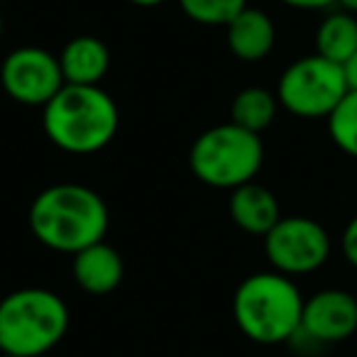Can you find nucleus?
<instances>
[{"mask_svg": "<svg viewBox=\"0 0 357 357\" xmlns=\"http://www.w3.org/2000/svg\"><path fill=\"white\" fill-rule=\"evenodd\" d=\"M27 223L37 243L56 252L76 255L105 240L110 213L98 191L84 184H54L35 196Z\"/></svg>", "mask_w": 357, "mask_h": 357, "instance_id": "nucleus-1", "label": "nucleus"}, {"mask_svg": "<svg viewBox=\"0 0 357 357\" xmlns=\"http://www.w3.org/2000/svg\"><path fill=\"white\" fill-rule=\"evenodd\" d=\"M42 128L50 142L61 152H100L118 135V103L100 86L64 84L42 108Z\"/></svg>", "mask_w": 357, "mask_h": 357, "instance_id": "nucleus-2", "label": "nucleus"}, {"mask_svg": "<svg viewBox=\"0 0 357 357\" xmlns=\"http://www.w3.org/2000/svg\"><path fill=\"white\" fill-rule=\"evenodd\" d=\"M303 301L301 289L287 274L274 269L250 274L235 289V326L257 345H282L301 331Z\"/></svg>", "mask_w": 357, "mask_h": 357, "instance_id": "nucleus-3", "label": "nucleus"}, {"mask_svg": "<svg viewBox=\"0 0 357 357\" xmlns=\"http://www.w3.org/2000/svg\"><path fill=\"white\" fill-rule=\"evenodd\" d=\"M69 306L50 289L27 287L0 301V352L13 357H42L64 340Z\"/></svg>", "mask_w": 357, "mask_h": 357, "instance_id": "nucleus-4", "label": "nucleus"}, {"mask_svg": "<svg viewBox=\"0 0 357 357\" xmlns=\"http://www.w3.org/2000/svg\"><path fill=\"white\" fill-rule=\"evenodd\" d=\"M264 164V144L257 132L223 123L194 139L189 167L201 184L213 189H238L255 181Z\"/></svg>", "mask_w": 357, "mask_h": 357, "instance_id": "nucleus-5", "label": "nucleus"}, {"mask_svg": "<svg viewBox=\"0 0 357 357\" xmlns=\"http://www.w3.org/2000/svg\"><path fill=\"white\" fill-rule=\"evenodd\" d=\"M347 84L342 66L321 54H308L284 69L277 84V98L296 118H328L345 98Z\"/></svg>", "mask_w": 357, "mask_h": 357, "instance_id": "nucleus-6", "label": "nucleus"}, {"mask_svg": "<svg viewBox=\"0 0 357 357\" xmlns=\"http://www.w3.org/2000/svg\"><path fill=\"white\" fill-rule=\"evenodd\" d=\"M264 255L274 272L301 277L321 269L331 257V235L318 220L287 215L264 235Z\"/></svg>", "mask_w": 357, "mask_h": 357, "instance_id": "nucleus-7", "label": "nucleus"}, {"mask_svg": "<svg viewBox=\"0 0 357 357\" xmlns=\"http://www.w3.org/2000/svg\"><path fill=\"white\" fill-rule=\"evenodd\" d=\"M0 84L15 103L45 108L64 86L59 56L42 47H17L0 64Z\"/></svg>", "mask_w": 357, "mask_h": 357, "instance_id": "nucleus-8", "label": "nucleus"}, {"mask_svg": "<svg viewBox=\"0 0 357 357\" xmlns=\"http://www.w3.org/2000/svg\"><path fill=\"white\" fill-rule=\"evenodd\" d=\"M357 333V296L345 289H321L303 301L301 331L313 345L342 342ZM294 337V340H296Z\"/></svg>", "mask_w": 357, "mask_h": 357, "instance_id": "nucleus-9", "label": "nucleus"}, {"mask_svg": "<svg viewBox=\"0 0 357 357\" xmlns=\"http://www.w3.org/2000/svg\"><path fill=\"white\" fill-rule=\"evenodd\" d=\"M74 282L91 296H105L115 291L125 277V264L120 252L105 240L93 243L89 248L79 250L71 262Z\"/></svg>", "mask_w": 357, "mask_h": 357, "instance_id": "nucleus-10", "label": "nucleus"}, {"mask_svg": "<svg viewBox=\"0 0 357 357\" xmlns=\"http://www.w3.org/2000/svg\"><path fill=\"white\" fill-rule=\"evenodd\" d=\"M228 211L240 230L250 235H259V238H264L282 218L277 196L257 181H250V184L230 191Z\"/></svg>", "mask_w": 357, "mask_h": 357, "instance_id": "nucleus-11", "label": "nucleus"}, {"mask_svg": "<svg viewBox=\"0 0 357 357\" xmlns=\"http://www.w3.org/2000/svg\"><path fill=\"white\" fill-rule=\"evenodd\" d=\"M225 40L228 50L238 56L240 61H262L269 56L277 42V27L272 17L259 8H245L228 27H225Z\"/></svg>", "mask_w": 357, "mask_h": 357, "instance_id": "nucleus-12", "label": "nucleus"}, {"mask_svg": "<svg viewBox=\"0 0 357 357\" xmlns=\"http://www.w3.org/2000/svg\"><path fill=\"white\" fill-rule=\"evenodd\" d=\"M64 84L98 86L110 69V50L93 35H79L64 45L59 54Z\"/></svg>", "mask_w": 357, "mask_h": 357, "instance_id": "nucleus-13", "label": "nucleus"}, {"mask_svg": "<svg viewBox=\"0 0 357 357\" xmlns=\"http://www.w3.org/2000/svg\"><path fill=\"white\" fill-rule=\"evenodd\" d=\"M357 52V15L347 10L328 13L316 30V54L345 64Z\"/></svg>", "mask_w": 357, "mask_h": 357, "instance_id": "nucleus-14", "label": "nucleus"}, {"mask_svg": "<svg viewBox=\"0 0 357 357\" xmlns=\"http://www.w3.org/2000/svg\"><path fill=\"white\" fill-rule=\"evenodd\" d=\"M279 110L277 93L262 89V86H250L243 89L230 103V123L250 130V132L262 135L274 123Z\"/></svg>", "mask_w": 357, "mask_h": 357, "instance_id": "nucleus-15", "label": "nucleus"}, {"mask_svg": "<svg viewBox=\"0 0 357 357\" xmlns=\"http://www.w3.org/2000/svg\"><path fill=\"white\" fill-rule=\"evenodd\" d=\"M328 135L337 149L357 159V91H347L345 98L328 115Z\"/></svg>", "mask_w": 357, "mask_h": 357, "instance_id": "nucleus-16", "label": "nucleus"}, {"mask_svg": "<svg viewBox=\"0 0 357 357\" xmlns=\"http://www.w3.org/2000/svg\"><path fill=\"white\" fill-rule=\"evenodd\" d=\"M189 20L206 27H228L248 8V0H178Z\"/></svg>", "mask_w": 357, "mask_h": 357, "instance_id": "nucleus-17", "label": "nucleus"}, {"mask_svg": "<svg viewBox=\"0 0 357 357\" xmlns=\"http://www.w3.org/2000/svg\"><path fill=\"white\" fill-rule=\"evenodd\" d=\"M340 250H342V257L357 269V213L352 215L350 223H347L345 230H342Z\"/></svg>", "mask_w": 357, "mask_h": 357, "instance_id": "nucleus-18", "label": "nucleus"}, {"mask_svg": "<svg viewBox=\"0 0 357 357\" xmlns=\"http://www.w3.org/2000/svg\"><path fill=\"white\" fill-rule=\"evenodd\" d=\"M282 3L294 10H328L337 6V0H282Z\"/></svg>", "mask_w": 357, "mask_h": 357, "instance_id": "nucleus-19", "label": "nucleus"}, {"mask_svg": "<svg viewBox=\"0 0 357 357\" xmlns=\"http://www.w3.org/2000/svg\"><path fill=\"white\" fill-rule=\"evenodd\" d=\"M342 74H345L347 91H357V52L342 64Z\"/></svg>", "mask_w": 357, "mask_h": 357, "instance_id": "nucleus-20", "label": "nucleus"}, {"mask_svg": "<svg viewBox=\"0 0 357 357\" xmlns=\"http://www.w3.org/2000/svg\"><path fill=\"white\" fill-rule=\"evenodd\" d=\"M128 3H132V6H137V8H157V6H162V3H167V0H128Z\"/></svg>", "mask_w": 357, "mask_h": 357, "instance_id": "nucleus-21", "label": "nucleus"}, {"mask_svg": "<svg viewBox=\"0 0 357 357\" xmlns=\"http://www.w3.org/2000/svg\"><path fill=\"white\" fill-rule=\"evenodd\" d=\"M337 6H340V10H347V13H352V15H357V0H337Z\"/></svg>", "mask_w": 357, "mask_h": 357, "instance_id": "nucleus-22", "label": "nucleus"}, {"mask_svg": "<svg viewBox=\"0 0 357 357\" xmlns=\"http://www.w3.org/2000/svg\"><path fill=\"white\" fill-rule=\"evenodd\" d=\"M0 37H3V15H0Z\"/></svg>", "mask_w": 357, "mask_h": 357, "instance_id": "nucleus-23", "label": "nucleus"}, {"mask_svg": "<svg viewBox=\"0 0 357 357\" xmlns=\"http://www.w3.org/2000/svg\"><path fill=\"white\" fill-rule=\"evenodd\" d=\"M0 357H13V355H3V352H0Z\"/></svg>", "mask_w": 357, "mask_h": 357, "instance_id": "nucleus-24", "label": "nucleus"}, {"mask_svg": "<svg viewBox=\"0 0 357 357\" xmlns=\"http://www.w3.org/2000/svg\"><path fill=\"white\" fill-rule=\"evenodd\" d=\"M355 296H357V294H355Z\"/></svg>", "mask_w": 357, "mask_h": 357, "instance_id": "nucleus-25", "label": "nucleus"}]
</instances>
